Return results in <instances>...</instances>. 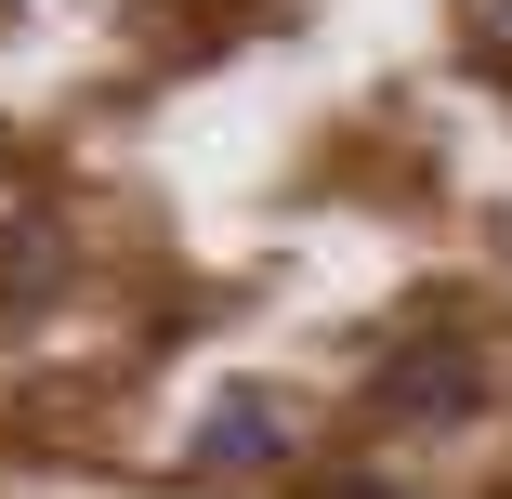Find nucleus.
<instances>
[{"mask_svg":"<svg viewBox=\"0 0 512 499\" xmlns=\"http://www.w3.org/2000/svg\"><path fill=\"white\" fill-rule=\"evenodd\" d=\"M473 394H486V355H473L460 329H421V342H394V355H381L368 408H381V421H460Z\"/></svg>","mask_w":512,"mask_h":499,"instance_id":"obj_1","label":"nucleus"},{"mask_svg":"<svg viewBox=\"0 0 512 499\" xmlns=\"http://www.w3.org/2000/svg\"><path fill=\"white\" fill-rule=\"evenodd\" d=\"M289 460V394L276 381H224L184 434V473H276Z\"/></svg>","mask_w":512,"mask_h":499,"instance_id":"obj_2","label":"nucleus"},{"mask_svg":"<svg viewBox=\"0 0 512 499\" xmlns=\"http://www.w3.org/2000/svg\"><path fill=\"white\" fill-rule=\"evenodd\" d=\"M66 289V237L53 224H0V316H40Z\"/></svg>","mask_w":512,"mask_h":499,"instance_id":"obj_3","label":"nucleus"},{"mask_svg":"<svg viewBox=\"0 0 512 499\" xmlns=\"http://www.w3.org/2000/svg\"><path fill=\"white\" fill-rule=\"evenodd\" d=\"M329 499H407V486H381V473H342V486H329Z\"/></svg>","mask_w":512,"mask_h":499,"instance_id":"obj_4","label":"nucleus"},{"mask_svg":"<svg viewBox=\"0 0 512 499\" xmlns=\"http://www.w3.org/2000/svg\"><path fill=\"white\" fill-rule=\"evenodd\" d=\"M473 14H486V40H499V53H512V0H473Z\"/></svg>","mask_w":512,"mask_h":499,"instance_id":"obj_5","label":"nucleus"}]
</instances>
